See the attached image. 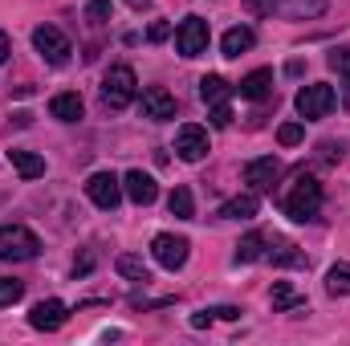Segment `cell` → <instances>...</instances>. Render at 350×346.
Here are the masks:
<instances>
[{"label":"cell","instance_id":"obj_1","mask_svg":"<svg viewBox=\"0 0 350 346\" xmlns=\"http://www.w3.org/2000/svg\"><path fill=\"white\" fill-rule=\"evenodd\" d=\"M318 212H322V183L314 175H301L293 183V191L285 196V216L293 224H310V220H318Z\"/></svg>","mask_w":350,"mask_h":346},{"label":"cell","instance_id":"obj_2","mask_svg":"<svg viewBox=\"0 0 350 346\" xmlns=\"http://www.w3.org/2000/svg\"><path fill=\"white\" fill-rule=\"evenodd\" d=\"M135 94H139V78H135L131 66H110L106 70V78H102V102L110 110H126L135 102Z\"/></svg>","mask_w":350,"mask_h":346},{"label":"cell","instance_id":"obj_3","mask_svg":"<svg viewBox=\"0 0 350 346\" xmlns=\"http://www.w3.org/2000/svg\"><path fill=\"white\" fill-rule=\"evenodd\" d=\"M41 253V241L25 224H4L0 228V261H33Z\"/></svg>","mask_w":350,"mask_h":346},{"label":"cell","instance_id":"obj_4","mask_svg":"<svg viewBox=\"0 0 350 346\" xmlns=\"http://www.w3.org/2000/svg\"><path fill=\"white\" fill-rule=\"evenodd\" d=\"M293 106H297V114H301L306 122H314V118H326V114L338 106V94H334V86H326V82H314V86L297 90Z\"/></svg>","mask_w":350,"mask_h":346},{"label":"cell","instance_id":"obj_5","mask_svg":"<svg viewBox=\"0 0 350 346\" xmlns=\"http://www.w3.org/2000/svg\"><path fill=\"white\" fill-rule=\"evenodd\" d=\"M33 49H37L49 66H66V62H70V53H74L70 37H66L57 25H37V29H33Z\"/></svg>","mask_w":350,"mask_h":346},{"label":"cell","instance_id":"obj_6","mask_svg":"<svg viewBox=\"0 0 350 346\" xmlns=\"http://www.w3.org/2000/svg\"><path fill=\"white\" fill-rule=\"evenodd\" d=\"M175 49H179L183 57H200V53L208 49V21H200V16H183L179 29H175Z\"/></svg>","mask_w":350,"mask_h":346},{"label":"cell","instance_id":"obj_7","mask_svg":"<svg viewBox=\"0 0 350 346\" xmlns=\"http://www.w3.org/2000/svg\"><path fill=\"white\" fill-rule=\"evenodd\" d=\"M86 196L102 208V212H114L118 208V200H122V179L110 172H94L86 179Z\"/></svg>","mask_w":350,"mask_h":346},{"label":"cell","instance_id":"obj_8","mask_svg":"<svg viewBox=\"0 0 350 346\" xmlns=\"http://www.w3.org/2000/svg\"><path fill=\"white\" fill-rule=\"evenodd\" d=\"M187 249H191L187 237H175V232H159V237L151 241V257L159 261L163 269H172V273L187 265Z\"/></svg>","mask_w":350,"mask_h":346},{"label":"cell","instance_id":"obj_9","mask_svg":"<svg viewBox=\"0 0 350 346\" xmlns=\"http://www.w3.org/2000/svg\"><path fill=\"white\" fill-rule=\"evenodd\" d=\"M175 155H179L183 163H200V159L208 155V131L196 127V122L179 127V135H175Z\"/></svg>","mask_w":350,"mask_h":346},{"label":"cell","instance_id":"obj_10","mask_svg":"<svg viewBox=\"0 0 350 346\" xmlns=\"http://www.w3.org/2000/svg\"><path fill=\"white\" fill-rule=\"evenodd\" d=\"M122 196H126L131 204H139V208H143V204H155V196H159V183H155L147 172H139V168H135V172L122 175Z\"/></svg>","mask_w":350,"mask_h":346},{"label":"cell","instance_id":"obj_11","mask_svg":"<svg viewBox=\"0 0 350 346\" xmlns=\"http://www.w3.org/2000/svg\"><path fill=\"white\" fill-rule=\"evenodd\" d=\"M66 318H70V310H66V302H57V297L37 302V306H33V314H29L33 330H62V326H66Z\"/></svg>","mask_w":350,"mask_h":346},{"label":"cell","instance_id":"obj_12","mask_svg":"<svg viewBox=\"0 0 350 346\" xmlns=\"http://www.w3.org/2000/svg\"><path fill=\"white\" fill-rule=\"evenodd\" d=\"M143 118H155V122H167V118H175V98L163 86L143 90Z\"/></svg>","mask_w":350,"mask_h":346},{"label":"cell","instance_id":"obj_13","mask_svg":"<svg viewBox=\"0 0 350 346\" xmlns=\"http://www.w3.org/2000/svg\"><path fill=\"white\" fill-rule=\"evenodd\" d=\"M277 175H281V159H277V155H261V159L245 163V183H253L257 191H261V187H273Z\"/></svg>","mask_w":350,"mask_h":346},{"label":"cell","instance_id":"obj_14","mask_svg":"<svg viewBox=\"0 0 350 346\" xmlns=\"http://www.w3.org/2000/svg\"><path fill=\"white\" fill-rule=\"evenodd\" d=\"M232 90H237L241 98H249V102H261V98L273 94V70H253L249 78H241Z\"/></svg>","mask_w":350,"mask_h":346},{"label":"cell","instance_id":"obj_15","mask_svg":"<svg viewBox=\"0 0 350 346\" xmlns=\"http://www.w3.org/2000/svg\"><path fill=\"white\" fill-rule=\"evenodd\" d=\"M257 212H261V200H257L253 191H245V196H232L228 204H220L216 216H220V220H253Z\"/></svg>","mask_w":350,"mask_h":346},{"label":"cell","instance_id":"obj_16","mask_svg":"<svg viewBox=\"0 0 350 346\" xmlns=\"http://www.w3.org/2000/svg\"><path fill=\"white\" fill-rule=\"evenodd\" d=\"M273 12H281L285 21H314L326 12V0H281L273 4Z\"/></svg>","mask_w":350,"mask_h":346},{"label":"cell","instance_id":"obj_17","mask_svg":"<svg viewBox=\"0 0 350 346\" xmlns=\"http://www.w3.org/2000/svg\"><path fill=\"white\" fill-rule=\"evenodd\" d=\"M257 45V33L249 29V25H237V29H228L224 37H220V49H224V57H241V53H249Z\"/></svg>","mask_w":350,"mask_h":346},{"label":"cell","instance_id":"obj_18","mask_svg":"<svg viewBox=\"0 0 350 346\" xmlns=\"http://www.w3.org/2000/svg\"><path fill=\"white\" fill-rule=\"evenodd\" d=\"M82 94H74V90H66V94H53V102H49V114L53 118H62V122H78L82 118Z\"/></svg>","mask_w":350,"mask_h":346},{"label":"cell","instance_id":"obj_19","mask_svg":"<svg viewBox=\"0 0 350 346\" xmlns=\"http://www.w3.org/2000/svg\"><path fill=\"white\" fill-rule=\"evenodd\" d=\"M237 90H232V82H224L220 74H204L200 78V98L208 102V106H220V102H228Z\"/></svg>","mask_w":350,"mask_h":346},{"label":"cell","instance_id":"obj_20","mask_svg":"<svg viewBox=\"0 0 350 346\" xmlns=\"http://www.w3.org/2000/svg\"><path fill=\"white\" fill-rule=\"evenodd\" d=\"M8 159H12V168L21 172V179H37V175H45V159L41 155H33V151H8Z\"/></svg>","mask_w":350,"mask_h":346},{"label":"cell","instance_id":"obj_21","mask_svg":"<svg viewBox=\"0 0 350 346\" xmlns=\"http://www.w3.org/2000/svg\"><path fill=\"white\" fill-rule=\"evenodd\" d=\"M293 306H306V293H297L289 281H277V285H273V314H285V310H293Z\"/></svg>","mask_w":350,"mask_h":346},{"label":"cell","instance_id":"obj_22","mask_svg":"<svg viewBox=\"0 0 350 346\" xmlns=\"http://www.w3.org/2000/svg\"><path fill=\"white\" fill-rule=\"evenodd\" d=\"M167 212H172L175 220H196V200H191L187 187H172V196H167Z\"/></svg>","mask_w":350,"mask_h":346},{"label":"cell","instance_id":"obj_23","mask_svg":"<svg viewBox=\"0 0 350 346\" xmlns=\"http://www.w3.org/2000/svg\"><path fill=\"white\" fill-rule=\"evenodd\" d=\"M114 269H118L122 277H131V281H143V285L151 281V269H147V261L135 257V253H122V257L114 261Z\"/></svg>","mask_w":350,"mask_h":346},{"label":"cell","instance_id":"obj_24","mask_svg":"<svg viewBox=\"0 0 350 346\" xmlns=\"http://www.w3.org/2000/svg\"><path fill=\"white\" fill-rule=\"evenodd\" d=\"M265 245H269V237H265V232H249V237L237 245V261H245V265H249V261H261L265 253H269Z\"/></svg>","mask_w":350,"mask_h":346},{"label":"cell","instance_id":"obj_25","mask_svg":"<svg viewBox=\"0 0 350 346\" xmlns=\"http://www.w3.org/2000/svg\"><path fill=\"white\" fill-rule=\"evenodd\" d=\"M265 257L273 261V265H293V269H310V257L297 249V245H281V249H269Z\"/></svg>","mask_w":350,"mask_h":346},{"label":"cell","instance_id":"obj_26","mask_svg":"<svg viewBox=\"0 0 350 346\" xmlns=\"http://www.w3.org/2000/svg\"><path fill=\"white\" fill-rule=\"evenodd\" d=\"M326 293L350 297V265H334V269L326 273Z\"/></svg>","mask_w":350,"mask_h":346},{"label":"cell","instance_id":"obj_27","mask_svg":"<svg viewBox=\"0 0 350 346\" xmlns=\"http://www.w3.org/2000/svg\"><path fill=\"white\" fill-rule=\"evenodd\" d=\"M301 135H306L301 122H281V127H277V143H281V147H297Z\"/></svg>","mask_w":350,"mask_h":346},{"label":"cell","instance_id":"obj_28","mask_svg":"<svg viewBox=\"0 0 350 346\" xmlns=\"http://www.w3.org/2000/svg\"><path fill=\"white\" fill-rule=\"evenodd\" d=\"M110 16H114L110 0H90V4H86V21H90V25H106Z\"/></svg>","mask_w":350,"mask_h":346},{"label":"cell","instance_id":"obj_29","mask_svg":"<svg viewBox=\"0 0 350 346\" xmlns=\"http://www.w3.org/2000/svg\"><path fill=\"white\" fill-rule=\"evenodd\" d=\"M21 293H25V281L0 277V306H12V302H21Z\"/></svg>","mask_w":350,"mask_h":346},{"label":"cell","instance_id":"obj_30","mask_svg":"<svg viewBox=\"0 0 350 346\" xmlns=\"http://www.w3.org/2000/svg\"><path fill=\"white\" fill-rule=\"evenodd\" d=\"M326 62H330V70H338V78H347V86H350V49H334Z\"/></svg>","mask_w":350,"mask_h":346},{"label":"cell","instance_id":"obj_31","mask_svg":"<svg viewBox=\"0 0 350 346\" xmlns=\"http://www.w3.org/2000/svg\"><path fill=\"white\" fill-rule=\"evenodd\" d=\"M273 4L277 0H245V12L249 16H265V12H273Z\"/></svg>","mask_w":350,"mask_h":346},{"label":"cell","instance_id":"obj_32","mask_svg":"<svg viewBox=\"0 0 350 346\" xmlns=\"http://www.w3.org/2000/svg\"><path fill=\"white\" fill-rule=\"evenodd\" d=\"M228 122H232V110H228V102L212 106V127H228Z\"/></svg>","mask_w":350,"mask_h":346},{"label":"cell","instance_id":"obj_33","mask_svg":"<svg viewBox=\"0 0 350 346\" xmlns=\"http://www.w3.org/2000/svg\"><path fill=\"white\" fill-rule=\"evenodd\" d=\"M147 37H151V41H167V37H172V25H163V21H155V25L147 29Z\"/></svg>","mask_w":350,"mask_h":346},{"label":"cell","instance_id":"obj_34","mask_svg":"<svg viewBox=\"0 0 350 346\" xmlns=\"http://www.w3.org/2000/svg\"><path fill=\"white\" fill-rule=\"evenodd\" d=\"M212 314H216V318H224V322H237V318H241V310H237V306H216Z\"/></svg>","mask_w":350,"mask_h":346},{"label":"cell","instance_id":"obj_35","mask_svg":"<svg viewBox=\"0 0 350 346\" xmlns=\"http://www.w3.org/2000/svg\"><path fill=\"white\" fill-rule=\"evenodd\" d=\"M212 318H216L212 310H200V314H191V326H196V330H204V326H208Z\"/></svg>","mask_w":350,"mask_h":346},{"label":"cell","instance_id":"obj_36","mask_svg":"<svg viewBox=\"0 0 350 346\" xmlns=\"http://www.w3.org/2000/svg\"><path fill=\"white\" fill-rule=\"evenodd\" d=\"M90 269H94V253H86V257H82L78 265H74V277H86Z\"/></svg>","mask_w":350,"mask_h":346},{"label":"cell","instance_id":"obj_37","mask_svg":"<svg viewBox=\"0 0 350 346\" xmlns=\"http://www.w3.org/2000/svg\"><path fill=\"white\" fill-rule=\"evenodd\" d=\"M322 159H326V163H334V159H342V151H338L334 143H322Z\"/></svg>","mask_w":350,"mask_h":346},{"label":"cell","instance_id":"obj_38","mask_svg":"<svg viewBox=\"0 0 350 346\" xmlns=\"http://www.w3.org/2000/svg\"><path fill=\"white\" fill-rule=\"evenodd\" d=\"M4 57H8V33L0 29V62H4Z\"/></svg>","mask_w":350,"mask_h":346},{"label":"cell","instance_id":"obj_39","mask_svg":"<svg viewBox=\"0 0 350 346\" xmlns=\"http://www.w3.org/2000/svg\"><path fill=\"white\" fill-rule=\"evenodd\" d=\"M126 4H131L135 12H143V8H151V0H126Z\"/></svg>","mask_w":350,"mask_h":346}]
</instances>
